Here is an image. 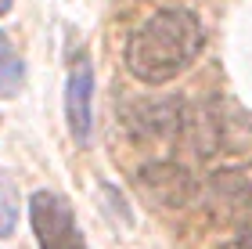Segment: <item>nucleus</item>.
<instances>
[{
  "instance_id": "obj_2",
  "label": "nucleus",
  "mask_w": 252,
  "mask_h": 249,
  "mask_svg": "<svg viewBox=\"0 0 252 249\" xmlns=\"http://www.w3.org/2000/svg\"><path fill=\"white\" fill-rule=\"evenodd\" d=\"M29 220L40 249H87V239L72 217V206L54 191H36L29 199Z\"/></svg>"
},
{
  "instance_id": "obj_1",
  "label": "nucleus",
  "mask_w": 252,
  "mask_h": 249,
  "mask_svg": "<svg viewBox=\"0 0 252 249\" xmlns=\"http://www.w3.org/2000/svg\"><path fill=\"white\" fill-rule=\"evenodd\" d=\"M205 29L194 11L162 7L148 15L126 40V69L141 83H169L202 54Z\"/></svg>"
},
{
  "instance_id": "obj_7",
  "label": "nucleus",
  "mask_w": 252,
  "mask_h": 249,
  "mask_svg": "<svg viewBox=\"0 0 252 249\" xmlns=\"http://www.w3.org/2000/svg\"><path fill=\"white\" fill-rule=\"evenodd\" d=\"M242 249H252V239H245V246H242Z\"/></svg>"
},
{
  "instance_id": "obj_6",
  "label": "nucleus",
  "mask_w": 252,
  "mask_h": 249,
  "mask_svg": "<svg viewBox=\"0 0 252 249\" xmlns=\"http://www.w3.org/2000/svg\"><path fill=\"white\" fill-rule=\"evenodd\" d=\"M11 11V0H0V15H7Z\"/></svg>"
},
{
  "instance_id": "obj_4",
  "label": "nucleus",
  "mask_w": 252,
  "mask_h": 249,
  "mask_svg": "<svg viewBox=\"0 0 252 249\" xmlns=\"http://www.w3.org/2000/svg\"><path fill=\"white\" fill-rule=\"evenodd\" d=\"M22 76H26V65H22V58L15 54V47H11L7 33H0V98L18 94Z\"/></svg>"
},
{
  "instance_id": "obj_5",
  "label": "nucleus",
  "mask_w": 252,
  "mask_h": 249,
  "mask_svg": "<svg viewBox=\"0 0 252 249\" xmlns=\"http://www.w3.org/2000/svg\"><path fill=\"white\" fill-rule=\"evenodd\" d=\"M18 224V184L0 174V239H7Z\"/></svg>"
},
{
  "instance_id": "obj_3",
  "label": "nucleus",
  "mask_w": 252,
  "mask_h": 249,
  "mask_svg": "<svg viewBox=\"0 0 252 249\" xmlns=\"http://www.w3.org/2000/svg\"><path fill=\"white\" fill-rule=\"evenodd\" d=\"M65 116H68V130L79 144H87L90 138V123H94V72L87 62H79L65 87Z\"/></svg>"
}]
</instances>
